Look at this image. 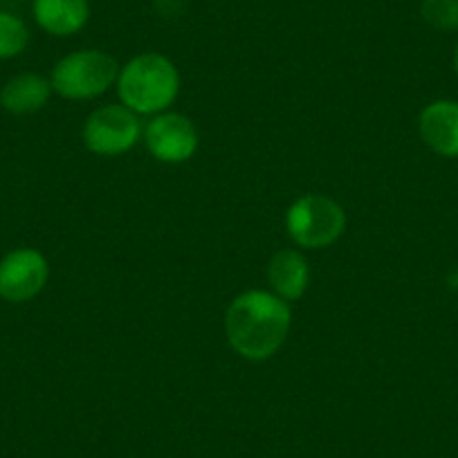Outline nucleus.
<instances>
[{
	"mask_svg": "<svg viewBox=\"0 0 458 458\" xmlns=\"http://www.w3.org/2000/svg\"><path fill=\"white\" fill-rule=\"evenodd\" d=\"M30 46V30L21 16L0 10V61L23 55Z\"/></svg>",
	"mask_w": 458,
	"mask_h": 458,
	"instance_id": "f8f14e48",
	"label": "nucleus"
},
{
	"mask_svg": "<svg viewBox=\"0 0 458 458\" xmlns=\"http://www.w3.org/2000/svg\"><path fill=\"white\" fill-rule=\"evenodd\" d=\"M288 234L299 248L321 250L333 245L346 229L342 205L328 196L308 193L294 200L285 214Z\"/></svg>",
	"mask_w": 458,
	"mask_h": 458,
	"instance_id": "20e7f679",
	"label": "nucleus"
},
{
	"mask_svg": "<svg viewBox=\"0 0 458 458\" xmlns=\"http://www.w3.org/2000/svg\"><path fill=\"white\" fill-rule=\"evenodd\" d=\"M180 92L178 68L157 52L131 59L117 77V95L135 114H160Z\"/></svg>",
	"mask_w": 458,
	"mask_h": 458,
	"instance_id": "f03ea898",
	"label": "nucleus"
},
{
	"mask_svg": "<svg viewBox=\"0 0 458 458\" xmlns=\"http://www.w3.org/2000/svg\"><path fill=\"white\" fill-rule=\"evenodd\" d=\"M120 77V65L101 50H79L65 55L52 70V90L64 99H95Z\"/></svg>",
	"mask_w": 458,
	"mask_h": 458,
	"instance_id": "7ed1b4c3",
	"label": "nucleus"
},
{
	"mask_svg": "<svg viewBox=\"0 0 458 458\" xmlns=\"http://www.w3.org/2000/svg\"><path fill=\"white\" fill-rule=\"evenodd\" d=\"M50 79L37 72H23L0 88V106L12 114H32L50 101Z\"/></svg>",
	"mask_w": 458,
	"mask_h": 458,
	"instance_id": "9b49d317",
	"label": "nucleus"
},
{
	"mask_svg": "<svg viewBox=\"0 0 458 458\" xmlns=\"http://www.w3.org/2000/svg\"><path fill=\"white\" fill-rule=\"evenodd\" d=\"M142 135L138 114L124 104L101 106L83 126V144L95 156L113 157L129 153Z\"/></svg>",
	"mask_w": 458,
	"mask_h": 458,
	"instance_id": "39448f33",
	"label": "nucleus"
},
{
	"mask_svg": "<svg viewBox=\"0 0 458 458\" xmlns=\"http://www.w3.org/2000/svg\"><path fill=\"white\" fill-rule=\"evenodd\" d=\"M144 142L156 160L166 165H182L198 148L196 126L180 113H160L147 124Z\"/></svg>",
	"mask_w": 458,
	"mask_h": 458,
	"instance_id": "0eeeda50",
	"label": "nucleus"
},
{
	"mask_svg": "<svg viewBox=\"0 0 458 458\" xmlns=\"http://www.w3.org/2000/svg\"><path fill=\"white\" fill-rule=\"evenodd\" d=\"M47 259L34 248H19L0 259V299L25 303L37 297L47 284Z\"/></svg>",
	"mask_w": 458,
	"mask_h": 458,
	"instance_id": "423d86ee",
	"label": "nucleus"
},
{
	"mask_svg": "<svg viewBox=\"0 0 458 458\" xmlns=\"http://www.w3.org/2000/svg\"><path fill=\"white\" fill-rule=\"evenodd\" d=\"M32 16L43 32L52 37H72L90 19L88 0H32Z\"/></svg>",
	"mask_w": 458,
	"mask_h": 458,
	"instance_id": "1a4fd4ad",
	"label": "nucleus"
},
{
	"mask_svg": "<svg viewBox=\"0 0 458 458\" xmlns=\"http://www.w3.org/2000/svg\"><path fill=\"white\" fill-rule=\"evenodd\" d=\"M267 279L276 297L284 301L303 297L310 284V267H308L306 257L297 250H281L267 266Z\"/></svg>",
	"mask_w": 458,
	"mask_h": 458,
	"instance_id": "9d476101",
	"label": "nucleus"
},
{
	"mask_svg": "<svg viewBox=\"0 0 458 458\" xmlns=\"http://www.w3.org/2000/svg\"><path fill=\"white\" fill-rule=\"evenodd\" d=\"M420 140L440 157H458V101L438 99L422 108Z\"/></svg>",
	"mask_w": 458,
	"mask_h": 458,
	"instance_id": "6e6552de",
	"label": "nucleus"
},
{
	"mask_svg": "<svg viewBox=\"0 0 458 458\" xmlns=\"http://www.w3.org/2000/svg\"><path fill=\"white\" fill-rule=\"evenodd\" d=\"M420 16L438 32H458V0H422Z\"/></svg>",
	"mask_w": 458,
	"mask_h": 458,
	"instance_id": "ddd939ff",
	"label": "nucleus"
},
{
	"mask_svg": "<svg viewBox=\"0 0 458 458\" xmlns=\"http://www.w3.org/2000/svg\"><path fill=\"white\" fill-rule=\"evenodd\" d=\"M452 64H454V72H456V77H458V46H456V50H454Z\"/></svg>",
	"mask_w": 458,
	"mask_h": 458,
	"instance_id": "4468645a",
	"label": "nucleus"
},
{
	"mask_svg": "<svg viewBox=\"0 0 458 458\" xmlns=\"http://www.w3.org/2000/svg\"><path fill=\"white\" fill-rule=\"evenodd\" d=\"M290 321L293 315L284 299L266 290H248L229 303L225 335L241 358L261 362L284 346Z\"/></svg>",
	"mask_w": 458,
	"mask_h": 458,
	"instance_id": "f257e3e1",
	"label": "nucleus"
}]
</instances>
